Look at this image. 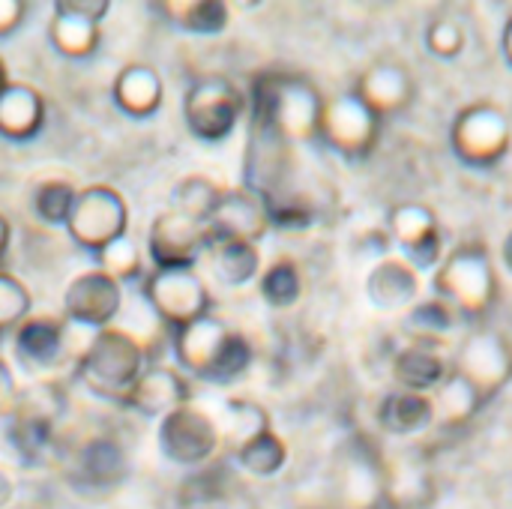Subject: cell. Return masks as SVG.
<instances>
[{
  "instance_id": "ab89813d",
  "label": "cell",
  "mask_w": 512,
  "mask_h": 509,
  "mask_svg": "<svg viewBox=\"0 0 512 509\" xmlns=\"http://www.w3.org/2000/svg\"><path fill=\"white\" fill-rule=\"evenodd\" d=\"M15 399H18V384H15V375L9 369V363L0 357V417H9L12 408H15Z\"/></svg>"
},
{
  "instance_id": "d4e9b609",
  "label": "cell",
  "mask_w": 512,
  "mask_h": 509,
  "mask_svg": "<svg viewBox=\"0 0 512 509\" xmlns=\"http://www.w3.org/2000/svg\"><path fill=\"white\" fill-rule=\"evenodd\" d=\"M75 474L81 483L93 489H108L126 474V456L117 441L111 438H93L87 441L75 456Z\"/></svg>"
},
{
  "instance_id": "7a4b0ae2",
  "label": "cell",
  "mask_w": 512,
  "mask_h": 509,
  "mask_svg": "<svg viewBox=\"0 0 512 509\" xmlns=\"http://www.w3.org/2000/svg\"><path fill=\"white\" fill-rule=\"evenodd\" d=\"M171 351L183 372L210 384H231L252 363V345L246 336L216 315L171 330Z\"/></svg>"
},
{
  "instance_id": "e0dca14e",
  "label": "cell",
  "mask_w": 512,
  "mask_h": 509,
  "mask_svg": "<svg viewBox=\"0 0 512 509\" xmlns=\"http://www.w3.org/2000/svg\"><path fill=\"white\" fill-rule=\"evenodd\" d=\"M15 354L30 375H48L60 369L66 357V321L27 318L15 330Z\"/></svg>"
},
{
  "instance_id": "277c9868",
  "label": "cell",
  "mask_w": 512,
  "mask_h": 509,
  "mask_svg": "<svg viewBox=\"0 0 512 509\" xmlns=\"http://www.w3.org/2000/svg\"><path fill=\"white\" fill-rule=\"evenodd\" d=\"M147 369V348L120 327L96 330L90 348L75 363V375L87 384L99 399L123 402L129 387Z\"/></svg>"
},
{
  "instance_id": "8992f818",
  "label": "cell",
  "mask_w": 512,
  "mask_h": 509,
  "mask_svg": "<svg viewBox=\"0 0 512 509\" xmlns=\"http://www.w3.org/2000/svg\"><path fill=\"white\" fill-rule=\"evenodd\" d=\"M450 144L465 165L492 168L510 153V117L492 102L465 105L450 126Z\"/></svg>"
},
{
  "instance_id": "d6986e66",
  "label": "cell",
  "mask_w": 512,
  "mask_h": 509,
  "mask_svg": "<svg viewBox=\"0 0 512 509\" xmlns=\"http://www.w3.org/2000/svg\"><path fill=\"white\" fill-rule=\"evenodd\" d=\"M366 294L375 309L408 312L420 297V273L402 258H384L381 264L372 267L366 279Z\"/></svg>"
},
{
  "instance_id": "ac0fdd59",
  "label": "cell",
  "mask_w": 512,
  "mask_h": 509,
  "mask_svg": "<svg viewBox=\"0 0 512 509\" xmlns=\"http://www.w3.org/2000/svg\"><path fill=\"white\" fill-rule=\"evenodd\" d=\"M354 93L384 120L387 114H399L405 111L411 102H414V75L396 63V60H381V63H372L363 78L357 81Z\"/></svg>"
},
{
  "instance_id": "b9f144b4",
  "label": "cell",
  "mask_w": 512,
  "mask_h": 509,
  "mask_svg": "<svg viewBox=\"0 0 512 509\" xmlns=\"http://www.w3.org/2000/svg\"><path fill=\"white\" fill-rule=\"evenodd\" d=\"M12 495H15V486H12V477L0 468V509L6 507L9 501H12Z\"/></svg>"
},
{
  "instance_id": "4fadbf2b",
  "label": "cell",
  "mask_w": 512,
  "mask_h": 509,
  "mask_svg": "<svg viewBox=\"0 0 512 509\" xmlns=\"http://www.w3.org/2000/svg\"><path fill=\"white\" fill-rule=\"evenodd\" d=\"M390 237L402 249V261H408L417 273L438 270L444 261V234L438 216L426 204H399L390 213Z\"/></svg>"
},
{
  "instance_id": "f35d334b",
  "label": "cell",
  "mask_w": 512,
  "mask_h": 509,
  "mask_svg": "<svg viewBox=\"0 0 512 509\" xmlns=\"http://www.w3.org/2000/svg\"><path fill=\"white\" fill-rule=\"evenodd\" d=\"M27 15V3L24 0H0V36H9L21 27Z\"/></svg>"
},
{
  "instance_id": "7c38bea8",
  "label": "cell",
  "mask_w": 512,
  "mask_h": 509,
  "mask_svg": "<svg viewBox=\"0 0 512 509\" xmlns=\"http://www.w3.org/2000/svg\"><path fill=\"white\" fill-rule=\"evenodd\" d=\"M207 252V228L177 210H165L153 219L147 234V255L153 270H192Z\"/></svg>"
},
{
  "instance_id": "cb8c5ba5",
  "label": "cell",
  "mask_w": 512,
  "mask_h": 509,
  "mask_svg": "<svg viewBox=\"0 0 512 509\" xmlns=\"http://www.w3.org/2000/svg\"><path fill=\"white\" fill-rule=\"evenodd\" d=\"M219 441L231 453H240L249 441L270 432V414L252 399H228L216 417Z\"/></svg>"
},
{
  "instance_id": "ba28073f",
  "label": "cell",
  "mask_w": 512,
  "mask_h": 509,
  "mask_svg": "<svg viewBox=\"0 0 512 509\" xmlns=\"http://www.w3.org/2000/svg\"><path fill=\"white\" fill-rule=\"evenodd\" d=\"M378 135H381V117L354 90L327 99L318 138H324L330 150L360 162L375 150Z\"/></svg>"
},
{
  "instance_id": "5bb4252c",
  "label": "cell",
  "mask_w": 512,
  "mask_h": 509,
  "mask_svg": "<svg viewBox=\"0 0 512 509\" xmlns=\"http://www.w3.org/2000/svg\"><path fill=\"white\" fill-rule=\"evenodd\" d=\"M204 228H207V249L231 240L258 243L270 231V216L255 192H249L246 186H234V189H222V198L210 213V219L204 222Z\"/></svg>"
},
{
  "instance_id": "3957f363",
  "label": "cell",
  "mask_w": 512,
  "mask_h": 509,
  "mask_svg": "<svg viewBox=\"0 0 512 509\" xmlns=\"http://www.w3.org/2000/svg\"><path fill=\"white\" fill-rule=\"evenodd\" d=\"M435 297L468 321L486 318L498 303V273L483 243H462L435 270Z\"/></svg>"
},
{
  "instance_id": "e575fe53",
  "label": "cell",
  "mask_w": 512,
  "mask_h": 509,
  "mask_svg": "<svg viewBox=\"0 0 512 509\" xmlns=\"http://www.w3.org/2000/svg\"><path fill=\"white\" fill-rule=\"evenodd\" d=\"M78 192L72 183L66 180H45L33 189V213L45 222V225H66L72 204H75Z\"/></svg>"
},
{
  "instance_id": "8fae6325",
  "label": "cell",
  "mask_w": 512,
  "mask_h": 509,
  "mask_svg": "<svg viewBox=\"0 0 512 509\" xmlns=\"http://www.w3.org/2000/svg\"><path fill=\"white\" fill-rule=\"evenodd\" d=\"M222 447L216 420L198 405H183L162 417L159 423V450L168 462L195 468L216 456Z\"/></svg>"
},
{
  "instance_id": "8d00e7d4",
  "label": "cell",
  "mask_w": 512,
  "mask_h": 509,
  "mask_svg": "<svg viewBox=\"0 0 512 509\" xmlns=\"http://www.w3.org/2000/svg\"><path fill=\"white\" fill-rule=\"evenodd\" d=\"M465 42H468V36L456 18L441 15L426 27V48L441 60H456L465 51Z\"/></svg>"
},
{
  "instance_id": "7bdbcfd3",
  "label": "cell",
  "mask_w": 512,
  "mask_h": 509,
  "mask_svg": "<svg viewBox=\"0 0 512 509\" xmlns=\"http://www.w3.org/2000/svg\"><path fill=\"white\" fill-rule=\"evenodd\" d=\"M501 48H504V57H507V63L512 66V15L507 18V24H504V33H501Z\"/></svg>"
},
{
  "instance_id": "52a82bcc",
  "label": "cell",
  "mask_w": 512,
  "mask_h": 509,
  "mask_svg": "<svg viewBox=\"0 0 512 509\" xmlns=\"http://www.w3.org/2000/svg\"><path fill=\"white\" fill-rule=\"evenodd\" d=\"M141 291L159 324L168 330H180L210 315L213 306V297L195 270H150Z\"/></svg>"
},
{
  "instance_id": "6da1fadb",
  "label": "cell",
  "mask_w": 512,
  "mask_h": 509,
  "mask_svg": "<svg viewBox=\"0 0 512 509\" xmlns=\"http://www.w3.org/2000/svg\"><path fill=\"white\" fill-rule=\"evenodd\" d=\"M327 99L321 90L294 72H264L252 87V123L270 129L288 144L318 138Z\"/></svg>"
},
{
  "instance_id": "60d3db41",
  "label": "cell",
  "mask_w": 512,
  "mask_h": 509,
  "mask_svg": "<svg viewBox=\"0 0 512 509\" xmlns=\"http://www.w3.org/2000/svg\"><path fill=\"white\" fill-rule=\"evenodd\" d=\"M54 6L66 9V12H75V15H84L90 21H102L105 12H108V0H57Z\"/></svg>"
},
{
  "instance_id": "44dd1931",
  "label": "cell",
  "mask_w": 512,
  "mask_h": 509,
  "mask_svg": "<svg viewBox=\"0 0 512 509\" xmlns=\"http://www.w3.org/2000/svg\"><path fill=\"white\" fill-rule=\"evenodd\" d=\"M450 363L438 345H408L393 360V378L408 393H435L450 375Z\"/></svg>"
},
{
  "instance_id": "30bf717a",
  "label": "cell",
  "mask_w": 512,
  "mask_h": 509,
  "mask_svg": "<svg viewBox=\"0 0 512 509\" xmlns=\"http://www.w3.org/2000/svg\"><path fill=\"white\" fill-rule=\"evenodd\" d=\"M453 372L462 375L483 402L495 399L512 381V345L492 327L468 333L453 363Z\"/></svg>"
},
{
  "instance_id": "74e56055",
  "label": "cell",
  "mask_w": 512,
  "mask_h": 509,
  "mask_svg": "<svg viewBox=\"0 0 512 509\" xmlns=\"http://www.w3.org/2000/svg\"><path fill=\"white\" fill-rule=\"evenodd\" d=\"M378 468H372L366 459H351L348 462V471H345V498H348V504H354L357 498H369L372 495V489L378 486V474H375ZM375 498V495H372Z\"/></svg>"
},
{
  "instance_id": "9c48e42d",
  "label": "cell",
  "mask_w": 512,
  "mask_h": 509,
  "mask_svg": "<svg viewBox=\"0 0 512 509\" xmlns=\"http://www.w3.org/2000/svg\"><path fill=\"white\" fill-rule=\"evenodd\" d=\"M126 225H129V207H126L123 195L102 183L81 189L72 204V213L66 219L69 237L81 249H90V252H99L111 240L123 237Z\"/></svg>"
},
{
  "instance_id": "ffe728a7",
  "label": "cell",
  "mask_w": 512,
  "mask_h": 509,
  "mask_svg": "<svg viewBox=\"0 0 512 509\" xmlns=\"http://www.w3.org/2000/svg\"><path fill=\"white\" fill-rule=\"evenodd\" d=\"M45 123V99L36 87L9 81L0 90V135L9 141H30Z\"/></svg>"
},
{
  "instance_id": "4316f807",
  "label": "cell",
  "mask_w": 512,
  "mask_h": 509,
  "mask_svg": "<svg viewBox=\"0 0 512 509\" xmlns=\"http://www.w3.org/2000/svg\"><path fill=\"white\" fill-rule=\"evenodd\" d=\"M153 9L162 12L165 21L198 36H213L228 27V6L222 0H168L153 3Z\"/></svg>"
},
{
  "instance_id": "d590c367",
  "label": "cell",
  "mask_w": 512,
  "mask_h": 509,
  "mask_svg": "<svg viewBox=\"0 0 512 509\" xmlns=\"http://www.w3.org/2000/svg\"><path fill=\"white\" fill-rule=\"evenodd\" d=\"M30 306H33V297L27 285L15 279L12 273L0 270V336L9 330H18L27 321Z\"/></svg>"
},
{
  "instance_id": "d6a6232c",
  "label": "cell",
  "mask_w": 512,
  "mask_h": 509,
  "mask_svg": "<svg viewBox=\"0 0 512 509\" xmlns=\"http://www.w3.org/2000/svg\"><path fill=\"white\" fill-rule=\"evenodd\" d=\"M234 456H237L240 468L249 471L252 477H276V474L285 468V462H288V447H285V441L270 429V432H264L261 438L249 441V444H246L240 453H234Z\"/></svg>"
},
{
  "instance_id": "ee69618b",
  "label": "cell",
  "mask_w": 512,
  "mask_h": 509,
  "mask_svg": "<svg viewBox=\"0 0 512 509\" xmlns=\"http://www.w3.org/2000/svg\"><path fill=\"white\" fill-rule=\"evenodd\" d=\"M9 237H12L9 219H6V216H0V261H3V255H6V249H9Z\"/></svg>"
},
{
  "instance_id": "bcb514c9",
  "label": "cell",
  "mask_w": 512,
  "mask_h": 509,
  "mask_svg": "<svg viewBox=\"0 0 512 509\" xmlns=\"http://www.w3.org/2000/svg\"><path fill=\"white\" fill-rule=\"evenodd\" d=\"M9 81H6V66H3V57H0V90L6 87Z\"/></svg>"
},
{
  "instance_id": "f6af8a7d",
  "label": "cell",
  "mask_w": 512,
  "mask_h": 509,
  "mask_svg": "<svg viewBox=\"0 0 512 509\" xmlns=\"http://www.w3.org/2000/svg\"><path fill=\"white\" fill-rule=\"evenodd\" d=\"M504 261H507V270L512 273V231H510V237L504 240Z\"/></svg>"
},
{
  "instance_id": "5b68a950",
  "label": "cell",
  "mask_w": 512,
  "mask_h": 509,
  "mask_svg": "<svg viewBox=\"0 0 512 509\" xmlns=\"http://www.w3.org/2000/svg\"><path fill=\"white\" fill-rule=\"evenodd\" d=\"M243 111H246V96L225 75L198 78L183 99L186 129L198 141H225L237 129Z\"/></svg>"
},
{
  "instance_id": "9a60e30c",
  "label": "cell",
  "mask_w": 512,
  "mask_h": 509,
  "mask_svg": "<svg viewBox=\"0 0 512 509\" xmlns=\"http://www.w3.org/2000/svg\"><path fill=\"white\" fill-rule=\"evenodd\" d=\"M123 306V288L102 270H87L66 285V318L90 330H105Z\"/></svg>"
},
{
  "instance_id": "1f68e13d",
  "label": "cell",
  "mask_w": 512,
  "mask_h": 509,
  "mask_svg": "<svg viewBox=\"0 0 512 509\" xmlns=\"http://www.w3.org/2000/svg\"><path fill=\"white\" fill-rule=\"evenodd\" d=\"M258 291L261 297L273 306V309H291L300 294H303V276H300V267L288 258H279L273 261L261 279H258Z\"/></svg>"
},
{
  "instance_id": "f546056e",
  "label": "cell",
  "mask_w": 512,
  "mask_h": 509,
  "mask_svg": "<svg viewBox=\"0 0 512 509\" xmlns=\"http://www.w3.org/2000/svg\"><path fill=\"white\" fill-rule=\"evenodd\" d=\"M207 252L213 255V270L225 285H234V288L249 285L261 270V255H258L255 243L231 240V243H216Z\"/></svg>"
},
{
  "instance_id": "f1b7e54d",
  "label": "cell",
  "mask_w": 512,
  "mask_h": 509,
  "mask_svg": "<svg viewBox=\"0 0 512 509\" xmlns=\"http://www.w3.org/2000/svg\"><path fill=\"white\" fill-rule=\"evenodd\" d=\"M432 402H435V423H441V426H462L486 405L480 399V393L453 369L444 378V384L435 390Z\"/></svg>"
},
{
  "instance_id": "484cf974",
  "label": "cell",
  "mask_w": 512,
  "mask_h": 509,
  "mask_svg": "<svg viewBox=\"0 0 512 509\" xmlns=\"http://www.w3.org/2000/svg\"><path fill=\"white\" fill-rule=\"evenodd\" d=\"M48 39L63 57L84 60L99 48L102 30H99V21H90L84 15H75V12L54 6V18L48 24Z\"/></svg>"
},
{
  "instance_id": "7402d4cb",
  "label": "cell",
  "mask_w": 512,
  "mask_h": 509,
  "mask_svg": "<svg viewBox=\"0 0 512 509\" xmlns=\"http://www.w3.org/2000/svg\"><path fill=\"white\" fill-rule=\"evenodd\" d=\"M111 93L117 108L126 111L129 117H150L159 111L165 87L150 63H129L117 72Z\"/></svg>"
},
{
  "instance_id": "2e32d148",
  "label": "cell",
  "mask_w": 512,
  "mask_h": 509,
  "mask_svg": "<svg viewBox=\"0 0 512 509\" xmlns=\"http://www.w3.org/2000/svg\"><path fill=\"white\" fill-rule=\"evenodd\" d=\"M120 405H126L141 417H165L183 405H192V384L177 369L147 366Z\"/></svg>"
},
{
  "instance_id": "4dcf8cb0",
  "label": "cell",
  "mask_w": 512,
  "mask_h": 509,
  "mask_svg": "<svg viewBox=\"0 0 512 509\" xmlns=\"http://www.w3.org/2000/svg\"><path fill=\"white\" fill-rule=\"evenodd\" d=\"M219 198H222V189L210 177L192 174V177H183L171 189V195H168V204L171 207L168 210H177V213H183V216H189L195 222H207L210 213L216 210Z\"/></svg>"
},
{
  "instance_id": "603a6c76",
  "label": "cell",
  "mask_w": 512,
  "mask_h": 509,
  "mask_svg": "<svg viewBox=\"0 0 512 509\" xmlns=\"http://www.w3.org/2000/svg\"><path fill=\"white\" fill-rule=\"evenodd\" d=\"M375 417L384 432H390L396 438H411V435H420L423 429L435 426V402L426 393L396 390L378 405Z\"/></svg>"
},
{
  "instance_id": "836d02e7",
  "label": "cell",
  "mask_w": 512,
  "mask_h": 509,
  "mask_svg": "<svg viewBox=\"0 0 512 509\" xmlns=\"http://www.w3.org/2000/svg\"><path fill=\"white\" fill-rule=\"evenodd\" d=\"M96 261H99V270L108 273L114 282H135V279L144 276L141 249L129 234H123V237L111 240L108 246H102L96 252Z\"/></svg>"
},
{
  "instance_id": "83f0119b",
  "label": "cell",
  "mask_w": 512,
  "mask_h": 509,
  "mask_svg": "<svg viewBox=\"0 0 512 509\" xmlns=\"http://www.w3.org/2000/svg\"><path fill=\"white\" fill-rule=\"evenodd\" d=\"M456 327V312L432 297V300H420L405 312V336L411 339V345H438L447 339V333Z\"/></svg>"
}]
</instances>
